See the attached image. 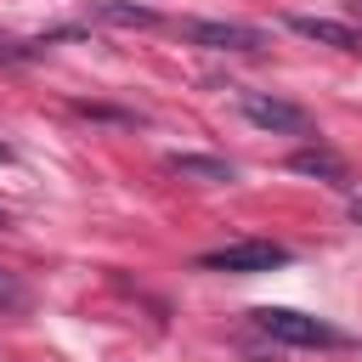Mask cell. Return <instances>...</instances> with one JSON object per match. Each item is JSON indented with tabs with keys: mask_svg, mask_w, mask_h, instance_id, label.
Returning a JSON list of instances; mask_svg holds the SVG:
<instances>
[{
	"mask_svg": "<svg viewBox=\"0 0 362 362\" xmlns=\"http://www.w3.org/2000/svg\"><path fill=\"white\" fill-rule=\"evenodd\" d=\"M351 221H356V226H362V198H356V204H351Z\"/></svg>",
	"mask_w": 362,
	"mask_h": 362,
	"instance_id": "8fae6325",
	"label": "cell"
},
{
	"mask_svg": "<svg viewBox=\"0 0 362 362\" xmlns=\"http://www.w3.org/2000/svg\"><path fill=\"white\" fill-rule=\"evenodd\" d=\"M238 107H243V119L255 130H272V136H317V119L300 102H283V96H266V90H243Z\"/></svg>",
	"mask_w": 362,
	"mask_h": 362,
	"instance_id": "277c9868",
	"label": "cell"
},
{
	"mask_svg": "<svg viewBox=\"0 0 362 362\" xmlns=\"http://www.w3.org/2000/svg\"><path fill=\"white\" fill-rule=\"evenodd\" d=\"M0 226H6V209H0Z\"/></svg>",
	"mask_w": 362,
	"mask_h": 362,
	"instance_id": "4fadbf2b",
	"label": "cell"
},
{
	"mask_svg": "<svg viewBox=\"0 0 362 362\" xmlns=\"http://www.w3.org/2000/svg\"><path fill=\"white\" fill-rule=\"evenodd\" d=\"M288 170L294 175H317V181H328V187H351V170H345V158L339 153H328V147H300V153H288Z\"/></svg>",
	"mask_w": 362,
	"mask_h": 362,
	"instance_id": "52a82bcc",
	"label": "cell"
},
{
	"mask_svg": "<svg viewBox=\"0 0 362 362\" xmlns=\"http://www.w3.org/2000/svg\"><path fill=\"white\" fill-rule=\"evenodd\" d=\"M74 113H79V119H102V124H141V113H130V107H102V102H74Z\"/></svg>",
	"mask_w": 362,
	"mask_h": 362,
	"instance_id": "9c48e42d",
	"label": "cell"
},
{
	"mask_svg": "<svg viewBox=\"0 0 362 362\" xmlns=\"http://www.w3.org/2000/svg\"><path fill=\"white\" fill-rule=\"evenodd\" d=\"M300 40H317V45H334V51H362V28H351V23H339V17H305V11H288L283 17Z\"/></svg>",
	"mask_w": 362,
	"mask_h": 362,
	"instance_id": "5b68a950",
	"label": "cell"
},
{
	"mask_svg": "<svg viewBox=\"0 0 362 362\" xmlns=\"http://www.w3.org/2000/svg\"><path fill=\"white\" fill-rule=\"evenodd\" d=\"M164 170H170V175H181V181H204V187H215V181H232V175H238V164H232V158H209V153H170V158H164Z\"/></svg>",
	"mask_w": 362,
	"mask_h": 362,
	"instance_id": "8992f818",
	"label": "cell"
},
{
	"mask_svg": "<svg viewBox=\"0 0 362 362\" xmlns=\"http://www.w3.org/2000/svg\"><path fill=\"white\" fill-rule=\"evenodd\" d=\"M294 255L283 243H266V238H238V243H221L209 255H198L204 272H232V277H260V272H277L288 266Z\"/></svg>",
	"mask_w": 362,
	"mask_h": 362,
	"instance_id": "3957f363",
	"label": "cell"
},
{
	"mask_svg": "<svg viewBox=\"0 0 362 362\" xmlns=\"http://www.w3.org/2000/svg\"><path fill=\"white\" fill-rule=\"evenodd\" d=\"M90 17L119 23V28H158V23H164L153 6H136V0H90Z\"/></svg>",
	"mask_w": 362,
	"mask_h": 362,
	"instance_id": "ba28073f",
	"label": "cell"
},
{
	"mask_svg": "<svg viewBox=\"0 0 362 362\" xmlns=\"http://www.w3.org/2000/svg\"><path fill=\"white\" fill-rule=\"evenodd\" d=\"M23 305H28V283L0 266V311H23Z\"/></svg>",
	"mask_w": 362,
	"mask_h": 362,
	"instance_id": "30bf717a",
	"label": "cell"
},
{
	"mask_svg": "<svg viewBox=\"0 0 362 362\" xmlns=\"http://www.w3.org/2000/svg\"><path fill=\"white\" fill-rule=\"evenodd\" d=\"M249 317H255V328H260L266 339L294 345V351H351V345H356L345 328H334V322H322V317H305V311H294V305H260V311H249Z\"/></svg>",
	"mask_w": 362,
	"mask_h": 362,
	"instance_id": "6da1fadb",
	"label": "cell"
},
{
	"mask_svg": "<svg viewBox=\"0 0 362 362\" xmlns=\"http://www.w3.org/2000/svg\"><path fill=\"white\" fill-rule=\"evenodd\" d=\"M351 11H356V17H362V0H351Z\"/></svg>",
	"mask_w": 362,
	"mask_h": 362,
	"instance_id": "7c38bea8",
	"label": "cell"
},
{
	"mask_svg": "<svg viewBox=\"0 0 362 362\" xmlns=\"http://www.w3.org/2000/svg\"><path fill=\"white\" fill-rule=\"evenodd\" d=\"M175 34H181L187 45H204V51H243V57H255V51L272 45L266 28H255V23H226V17H187V23H175Z\"/></svg>",
	"mask_w": 362,
	"mask_h": 362,
	"instance_id": "7a4b0ae2",
	"label": "cell"
}]
</instances>
